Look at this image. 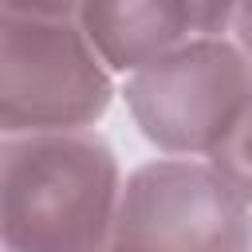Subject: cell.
I'll list each match as a JSON object with an SVG mask.
<instances>
[{
    "instance_id": "obj_2",
    "label": "cell",
    "mask_w": 252,
    "mask_h": 252,
    "mask_svg": "<svg viewBox=\"0 0 252 252\" xmlns=\"http://www.w3.org/2000/svg\"><path fill=\"white\" fill-rule=\"evenodd\" d=\"M122 94L142 138L161 154L209 158L252 102V59L236 39L193 35L130 71Z\"/></svg>"
},
{
    "instance_id": "obj_3",
    "label": "cell",
    "mask_w": 252,
    "mask_h": 252,
    "mask_svg": "<svg viewBox=\"0 0 252 252\" xmlns=\"http://www.w3.org/2000/svg\"><path fill=\"white\" fill-rule=\"evenodd\" d=\"M110 98V63L98 55L79 20L4 16V134L87 130L106 114Z\"/></svg>"
},
{
    "instance_id": "obj_7",
    "label": "cell",
    "mask_w": 252,
    "mask_h": 252,
    "mask_svg": "<svg viewBox=\"0 0 252 252\" xmlns=\"http://www.w3.org/2000/svg\"><path fill=\"white\" fill-rule=\"evenodd\" d=\"M193 4V32L197 35H224L232 28L236 0H189Z\"/></svg>"
},
{
    "instance_id": "obj_4",
    "label": "cell",
    "mask_w": 252,
    "mask_h": 252,
    "mask_svg": "<svg viewBox=\"0 0 252 252\" xmlns=\"http://www.w3.org/2000/svg\"><path fill=\"white\" fill-rule=\"evenodd\" d=\"M106 252H252V209L209 161L158 158L122 181Z\"/></svg>"
},
{
    "instance_id": "obj_5",
    "label": "cell",
    "mask_w": 252,
    "mask_h": 252,
    "mask_svg": "<svg viewBox=\"0 0 252 252\" xmlns=\"http://www.w3.org/2000/svg\"><path fill=\"white\" fill-rule=\"evenodd\" d=\"M75 20L110 71H138L197 35L189 0H83Z\"/></svg>"
},
{
    "instance_id": "obj_8",
    "label": "cell",
    "mask_w": 252,
    "mask_h": 252,
    "mask_svg": "<svg viewBox=\"0 0 252 252\" xmlns=\"http://www.w3.org/2000/svg\"><path fill=\"white\" fill-rule=\"evenodd\" d=\"M83 0H4V16H39V20H75Z\"/></svg>"
},
{
    "instance_id": "obj_1",
    "label": "cell",
    "mask_w": 252,
    "mask_h": 252,
    "mask_svg": "<svg viewBox=\"0 0 252 252\" xmlns=\"http://www.w3.org/2000/svg\"><path fill=\"white\" fill-rule=\"evenodd\" d=\"M122 177L94 130L4 134L0 236L4 252H106Z\"/></svg>"
},
{
    "instance_id": "obj_6",
    "label": "cell",
    "mask_w": 252,
    "mask_h": 252,
    "mask_svg": "<svg viewBox=\"0 0 252 252\" xmlns=\"http://www.w3.org/2000/svg\"><path fill=\"white\" fill-rule=\"evenodd\" d=\"M209 165L224 177V185L252 209V102L224 134V142L209 154Z\"/></svg>"
},
{
    "instance_id": "obj_9",
    "label": "cell",
    "mask_w": 252,
    "mask_h": 252,
    "mask_svg": "<svg viewBox=\"0 0 252 252\" xmlns=\"http://www.w3.org/2000/svg\"><path fill=\"white\" fill-rule=\"evenodd\" d=\"M236 43L244 47V55L252 59V0H236V12H232V28Z\"/></svg>"
}]
</instances>
